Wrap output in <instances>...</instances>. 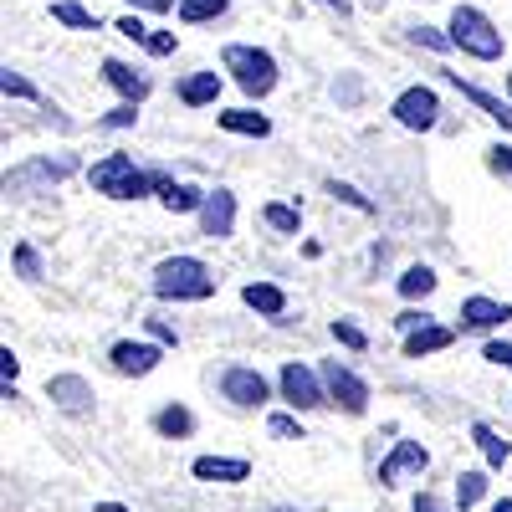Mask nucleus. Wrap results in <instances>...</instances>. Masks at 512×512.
<instances>
[{"label": "nucleus", "instance_id": "nucleus-16", "mask_svg": "<svg viewBox=\"0 0 512 512\" xmlns=\"http://www.w3.org/2000/svg\"><path fill=\"white\" fill-rule=\"evenodd\" d=\"M195 482H246L251 477V461L246 456H195Z\"/></svg>", "mask_w": 512, "mask_h": 512}, {"label": "nucleus", "instance_id": "nucleus-20", "mask_svg": "<svg viewBox=\"0 0 512 512\" xmlns=\"http://www.w3.org/2000/svg\"><path fill=\"white\" fill-rule=\"evenodd\" d=\"M241 303H246L251 313H262V318H282V313H287V292H282L277 282H246V287H241Z\"/></svg>", "mask_w": 512, "mask_h": 512}, {"label": "nucleus", "instance_id": "nucleus-2", "mask_svg": "<svg viewBox=\"0 0 512 512\" xmlns=\"http://www.w3.org/2000/svg\"><path fill=\"white\" fill-rule=\"evenodd\" d=\"M88 185H93L98 195H108V200H139V195L154 190L149 169H139L134 154H103V159L88 169Z\"/></svg>", "mask_w": 512, "mask_h": 512}, {"label": "nucleus", "instance_id": "nucleus-41", "mask_svg": "<svg viewBox=\"0 0 512 512\" xmlns=\"http://www.w3.org/2000/svg\"><path fill=\"white\" fill-rule=\"evenodd\" d=\"M118 31H123L128 41H139V47H144V36H149V26H144L139 16H123V21H118Z\"/></svg>", "mask_w": 512, "mask_h": 512}, {"label": "nucleus", "instance_id": "nucleus-9", "mask_svg": "<svg viewBox=\"0 0 512 512\" xmlns=\"http://www.w3.org/2000/svg\"><path fill=\"white\" fill-rule=\"evenodd\" d=\"M431 466V451L420 441H395V451L379 461V487H400V477H420Z\"/></svg>", "mask_w": 512, "mask_h": 512}, {"label": "nucleus", "instance_id": "nucleus-34", "mask_svg": "<svg viewBox=\"0 0 512 512\" xmlns=\"http://www.w3.org/2000/svg\"><path fill=\"white\" fill-rule=\"evenodd\" d=\"M0 93H6V98H26V103H36V98H41V93L31 88V82H26L21 72H11V67L0 72Z\"/></svg>", "mask_w": 512, "mask_h": 512}, {"label": "nucleus", "instance_id": "nucleus-12", "mask_svg": "<svg viewBox=\"0 0 512 512\" xmlns=\"http://www.w3.org/2000/svg\"><path fill=\"white\" fill-rule=\"evenodd\" d=\"M67 175H77V159L72 154H57V159H36V164H21V169H11L6 175V190H31V185H57V180H67Z\"/></svg>", "mask_w": 512, "mask_h": 512}, {"label": "nucleus", "instance_id": "nucleus-29", "mask_svg": "<svg viewBox=\"0 0 512 512\" xmlns=\"http://www.w3.org/2000/svg\"><path fill=\"white\" fill-rule=\"evenodd\" d=\"M216 16H226V0H180V21H185V26L216 21Z\"/></svg>", "mask_w": 512, "mask_h": 512}, {"label": "nucleus", "instance_id": "nucleus-8", "mask_svg": "<svg viewBox=\"0 0 512 512\" xmlns=\"http://www.w3.org/2000/svg\"><path fill=\"white\" fill-rule=\"evenodd\" d=\"M221 395L231 400V405H241V410H256V405H267V379L256 374L251 364H231L226 374H221Z\"/></svg>", "mask_w": 512, "mask_h": 512}, {"label": "nucleus", "instance_id": "nucleus-31", "mask_svg": "<svg viewBox=\"0 0 512 512\" xmlns=\"http://www.w3.org/2000/svg\"><path fill=\"white\" fill-rule=\"evenodd\" d=\"M333 338H338L344 349H354V354H364V349H369V333H364L359 323H349V318H333Z\"/></svg>", "mask_w": 512, "mask_h": 512}, {"label": "nucleus", "instance_id": "nucleus-49", "mask_svg": "<svg viewBox=\"0 0 512 512\" xmlns=\"http://www.w3.org/2000/svg\"><path fill=\"white\" fill-rule=\"evenodd\" d=\"M267 512H297V507H267Z\"/></svg>", "mask_w": 512, "mask_h": 512}, {"label": "nucleus", "instance_id": "nucleus-47", "mask_svg": "<svg viewBox=\"0 0 512 512\" xmlns=\"http://www.w3.org/2000/svg\"><path fill=\"white\" fill-rule=\"evenodd\" d=\"M93 512H128V507H123V502H98Z\"/></svg>", "mask_w": 512, "mask_h": 512}, {"label": "nucleus", "instance_id": "nucleus-35", "mask_svg": "<svg viewBox=\"0 0 512 512\" xmlns=\"http://www.w3.org/2000/svg\"><path fill=\"white\" fill-rule=\"evenodd\" d=\"M410 41H420V47H431V52H446V47H456V41H451V31L441 36L436 26H410Z\"/></svg>", "mask_w": 512, "mask_h": 512}, {"label": "nucleus", "instance_id": "nucleus-33", "mask_svg": "<svg viewBox=\"0 0 512 512\" xmlns=\"http://www.w3.org/2000/svg\"><path fill=\"white\" fill-rule=\"evenodd\" d=\"M267 431H272L277 441H308V436H303V420H297V410H292V415H272V420H267Z\"/></svg>", "mask_w": 512, "mask_h": 512}, {"label": "nucleus", "instance_id": "nucleus-36", "mask_svg": "<svg viewBox=\"0 0 512 512\" xmlns=\"http://www.w3.org/2000/svg\"><path fill=\"white\" fill-rule=\"evenodd\" d=\"M16 374H21V359H16L11 349H0V390H6V400H11V390H16Z\"/></svg>", "mask_w": 512, "mask_h": 512}, {"label": "nucleus", "instance_id": "nucleus-30", "mask_svg": "<svg viewBox=\"0 0 512 512\" xmlns=\"http://www.w3.org/2000/svg\"><path fill=\"white\" fill-rule=\"evenodd\" d=\"M11 262H16V277H21V282H41V256H36L31 241H16Z\"/></svg>", "mask_w": 512, "mask_h": 512}, {"label": "nucleus", "instance_id": "nucleus-6", "mask_svg": "<svg viewBox=\"0 0 512 512\" xmlns=\"http://www.w3.org/2000/svg\"><path fill=\"white\" fill-rule=\"evenodd\" d=\"M323 390H328V405H338V410H344V415H364L369 410V384L354 374V369H344V364H338V359H328L323 369Z\"/></svg>", "mask_w": 512, "mask_h": 512}, {"label": "nucleus", "instance_id": "nucleus-21", "mask_svg": "<svg viewBox=\"0 0 512 512\" xmlns=\"http://www.w3.org/2000/svg\"><path fill=\"white\" fill-rule=\"evenodd\" d=\"M472 446L482 451V461L492 466V472H502V466L512 461V441H507V436H497L487 420H477V425H472Z\"/></svg>", "mask_w": 512, "mask_h": 512}, {"label": "nucleus", "instance_id": "nucleus-28", "mask_svg": "<svg viewBox=\"0 0 512 512\" xmlns=\"http://www.w3.org/2000/svg\"><path fill=\"white\" fill-rule=\"evenodd\" d=\"M262 216H267V226L282 231V236H297V226H303V210H297V205H282V200H272Z\"/></svg>", "mask_w": 512, "mask_h": 512}, {"label": "nucleus", "instance_id": "nucleus-24", "mask_svg": "<svg viewBox=\"0 0 512 512\" xmlns=\"http://www.w3.org/2000/svg\"><path fill=\"white\" fill-rule=\"evenodd\" d=\"M154 431H159L164 441H185V436L195 431V415H190L185 405H164V410L154 415Z\"/></svg>", "mask_w": 512, "mask_h": 512}, {"label": "nucleus", "instance_id": "nucleus-10", "mask_svg": "<svg viewBox=\"0 0 512 512\" xmlns=\"http://www.w3.org/2000/svg\"><path fill=\"white\" fill-rule=\"evenodd\" d=\"M47 395H52V405H57L62 415H72V420L93 415V384L82 379V374H52V379H47Z\"/></svg>", "mask_w": 512, "mask_h": 512}, {"label": "nucleus", "instance_id": "nucleus-1", "mask_svg": "<svg viewBox=\"0 0 512 512\" xmlns=\"http://www.w3.org/2000/svg\"><path fill=\"white\" fill-rule=\"evenodd\" d=\"M210 292H216V272L200 256H164L154 267V297L164 303H205Z\"/></svg>", "mask_w": 512, "mask_h": 512}, {"label": "nucleus", "instance_id": "nucleus-15", "mask_svg": "<svg viewBox=\"0 0 512 512\" xmlns=\"http://www.w3.org/2000/svg\"><path fill=\"white\" fill-rule=\"evenodd\" d=\"M512 318V303H497V297H466L461 303V333H492Z\"/></svg>", "mask_w": 512, "mask_h": 512}, {"label": "nucleus", "instance_id": "nucleus-4", "mask_svg": "<svg viewBox=\"0 0 512 512\" xmlns=\"http://www.w3.org/2000/svg\"><path fill=\"white\" fill-rule=\"evenodd\" d=\"M226 72L236 77V88L246 98H267L277 88V57L262 52V47H226Z\"/></svg>", "mask_w": 512, "mask_h": 512}, {"label": "nucleus", "instance_id": "nucleus-27", "mask_svg": "<svg viewBox=\"0 0 512 512\" xmlns=\"http://www.w3.org/2000/svg\"><path fill=\"white\" fill-rule=\"evenodd\" d=\"M487 497V472H461L456 477V507L466 512V507H477Z\"/></svg>", "mask_w": 512, "mask_h": 512}, {"label": "nucleus", "instance_id": "nucleus-3", "mask_svg": "<svg viewBox=\"0 0 512 512\" xmlns=\"http://www.w3.org/2000/svg\"><path fill=\"white\" fill-rule=\"evenodd\" d=\"M451 41H456L466 57H477V62H497L502 47H507L497 21L487 11H477V6H456L451 11Z\"/></svg>", "mask_w": 512, "mask_h": 512}, {"label": "nucleus", "instance_id": "nucleus-17", "mask_svg": "<svg viewBox=\"0 0 512 512\" xmlns=\"http://www.w3.org/2000/svg\"><path fill=\"white\" fill-rule=\"evenodd\" d=\"M103 82H108V88H118L128 103H144V98H149V77H144L134 62L108 57V62H103Z\"/></svg>", "mask_w": 512, "mask_h": 512}, {"label": "nucleus", "instance_id": "nucleus-40", "mask_svg": "<svg viewBox=\"0 0 512 512\" xmlns=\"http://www.w3.org/2000/svg\"><path fill=\"white\" fill-rule=\"evenodd\" d=\"M487 164L497 169V175L512 180V144H492V149H487Z\"/></svg>", "mask_w": 512, "mask_h": 512}, {"label": "nucleus", "instance_id": "nucleus-25", "mask_svg": "<svg viewBox=\"0 0 512 512\" xmlns=\"http://www.w3.org/2000/svg\"><path fill=\"white\" fill-rule=\"evenodd\" d=\"M52 21H62V26H72V31H98V26H103L88 6H77V0H57V6H52Z\"/></svg>", "mask_w": 512, "mask_h": 512}, {"label": "nucleus", "instance_id": "nucleus-37", "mask_svg": "<svg viewBox=\"0 0 512 512\" xmlns=\"http://www.w3.org/2000/svg\"><path fill=\"white\" fill-rule=\"evenodd\" d=\"M134 108H139V103H128V98H123V103L103 118V128H134V123H139V113H134Z\"/></svg>", "mask_w": 512, "mask_h": 512}, {"label": "nucleus", "instance_id": "nucleus-23", "mask_svg": "<svg viewBox=\"0 0 512 512\" xmlns=\"http://www.w3.org/2000/svg\"><path fill=\"white\" fill-rule=\"evenodd\" d=\"M221 128H226V134H246V139H267L272 118L256 113V108H231V113H221Z\"/></svg>", "mask_w": 512, "mask_h": 512}, {"label": "nucleus", "instance_id": "nucleus-14", "mask_svg": "<svg viewBox=\"0 0 512 512\" xmlns=\"http://www.w3.org/2000/svg\"><path fill=\"white\" fill-rule=\"evenodd\" d=\"M149 180H154V195H159V205L169 210V216H190V210H200L205 195H210V190H195V185H185V180L159 175V169H149Z\"/></svg>", "mask_w": 512, "mask_h": 512}, {"label": "nucleus", "instance_id": "nucleus-45", "mask_svg": "<svg viewBox=\"0 0 512 512\" xmlns=\"http://www.w3.org/2000/svg\"><path fill=\"white\" fill-rule=\"evenodd\" d=\"M415 512H446V507H441L431 492H420V497H415Z\"/></svg>", "mask_w": 512, "mask_h": 512}, {"label": "nucleus", "instance_id": "nucleus-32", "mask_svg": "<svg viewBox=\"0 0 512 512\" xmlns=\"http://www.w3.org/2000/svg\"><path fill=\"white\" fill-rule=\"evenodd\" d=\"M328 195H333V200H344V205H354V210H364V216H374V200H369L364 190L344 185V180H328Z\"/></svg>", "mask_w": 512, "mask_h": 512}, {"label": "nucleus", "instance_id": "nucleus-42", "mask_svg": "<svg viewBox=\"0 0 512 512\" xmlns=\"http://www.w3.org/2000/svg\"><path fill=\"white\" fill-rule=\"evenodd\" d=\"M149 333L159 338L164 349H175V344H180V338H175V328H169V323H159V318H149Z\"/></svg>", "mask_w": 512, "mask_h": 512}, {"label": "nucleus", "instance_id": "nucleus-50", "mask_svg": "<svg viewBox=\"0 0 512 512\" xmlns=\"http://www.w3.org/2000/svg\"><path fill=\"white\" fill-rule=\"evenodd\" d=\"M507 98H512V72H507Z\"/></svg>", "mask_w": 512, "mask_h": 512}, {"label": "nucleus", "instance_id": "nucleus-26", "mask_svg": "<svg viewBox=\"0 0 512 512\" xmlns=\"http://www.w3.org/2000/svg\"><path fill=\"white\" fill-rule=\"evenodd\" d=\"M395 287H400V297H410V303H415V297H431L436 292V272L431 267H405V277Z\"/></svg>", "mask_w": 512, "mask_h": 512}, {"label": "nucleus", "instance_id": "nucleus-38", "mask_svg": "<svg viewBox=\"0 0 512 512\" xmlns=\"http://www.w3.org/2000/svg\"><path fill=\"white\" fill-rule=\"evenodd\" d=\"M482 359H487V364H497V369H512V344L492 338V344H482Z\"/></svg>", "mask_w": 512, "mask_h": 512}, {"label": "nucleus", "instance_id": "nucleus-5", "mask_svg": "<svg viewBox=\"0 0 512 512\" xmlns=\"http://www.w3.org/2000/svg\"><path fill=\"white\" fill-rule=\"evenodd\" d=\"M277 384H282V400H287L292 410H318V405H328L323 374H313L303 359H287L282 374H277Z\"/></svg>", "mask_w": 512, "mask_h": 512}, {"label": "nucleus", "instance_id": "nucleus-19", "mask_svg": "<svg viewBox=\"0 0 512 512\" xmlns=\"http://www.w3.org/2000/svg\"><path fill=\"white\" fill-rule=\"evenodd\" d=\"M446 82H451V88L466 98V103H477L487 118H497L502 128H507V134H512V103H502V98H492V93H482V88H472V82H461V72H441Z\"/></svg>", "mask_w": 512, "mask_h": 512}, {"label": "nucleus", "instance_id": "nucleus-18", "mask_svg": "<svg viewBox=\"0 0 512 512\" xmlns=\"http://www.w3.org/2000/svg\"><path fill=\"white\" fill-rule=\"evenodd\" d=\"M456 344V333L446 328V323H420V328H410L405 333V359H425V354H441V349H451Z\"/></svg>", "mask_w": 512, "mask_h": 512}, {"label": "nucleus", "instance_id": "nucleus-43", "mask_svg": "<svg viewBox=\"0 0 512 512\" xmlns=\"http://www.w3.org/2000/svg\"><path fill=\"white\" fill-rule=\"evenodd\" d=\"M134 11H154V16H164V11H175V0H128Z\"/></svg>", "mask_w": 512, "mask_h": 512}, {"label": "nucleus", "instance_id": "nucleus-46", "mask_svg": "<svg viewBox=\"0 0 512 512\" xmlns=\"http://www.w3.org/2000/svg\"><path fill=\"white\" fill-rule=\"evenodd\" d=\"M318 6H328V11H338V16H349V11H354L349 0H318Z\"/></svg>", "mask_w": 512, "mask_h": 512}, {"label": "nucleus", "instance_id": "nucleus-13", "mask_svg": "<svg viewBox=\"0 0 512 512\" xmlns=\"http://www.w3.org/2000/svg\"><path fill=\"white\" fill-rule=\"evenodd\" d=\"M195 216H200V236L226 241V236L236 231V195H231V190H210Z\"/></svg>", "mask_w": 512, "mask_h": 512}, {"label": "nucleus", "instance_id": "nucleus-39", "mask_svg": "<svg viewBox=\"0 0 512 512\" xmlns=\"http://www.w3.org/2000/svg\"><path fill=\"white\" fill-rule=\"evenodd\" d=\"M144 47H149L154 57H169V52L180 47V41H175V31H149V36H144Z\"/></svg>", "mask_w": 512, "mask_h": 512}, {"label": "nucleus", "instance_id": "nucleus-7", "mask_svg": "<svg viewBox=\"0 0 512 512\" xmlns=\"http://www.w3.org/2000/svg\"><path fill=\"white\" fill-rule=\"evenodd\" d=\"M390 113H395L400 128H410V134H425V128H436V118H441V98H436L431 88H405Z\"/></svg>", "mask_w": 512, "mask_h": 512}, {"label": "nucleus", "instance_id": "nucleus-22", "mask_svg": "<svg viewBox=\"0 0 512 512\" xmlns=\"http://www.w3.org/2000/svg\"><path fill=\"white\" fill-rule=\"evenodd\" d=\"M221 98V72H190L180 82V103L185 108H205V103H216Z\"/></svg>", "mask_w": 512, "mask_h": 512}, {"label": "nucleus", "instance_id": "nucleus-11", "mask_svg": "<svg viewBox=\"0 0 512 512\" xmlns=\"http://www.w3.org/2000/svg\"><path fill=\"white\" fill-rule=\"evenodd\" d=\"M159 359H164V344H134V338H118V344L108 349V364H113V374H154L159 369Z\"/></svg>", "mask_w": 512, "mask_h": 512}, {"label": "nucleus", "instance_id": "nucleus-48", "mask_svg": "<svg viewBox=\"0 0 512 512\" xmlns=\"http://www.w3.org/2000/svg\"><path fill=\"white\" fill-rule=\"evenodd\" d=\"M492 512H512V497H502V502H492Z\"/></svg>", "mask_w": 512, "mask_h": 512}, {"label": "nucleus", "instance_id": "nucleus-44", "mask_svg": "<svg viewBox=\"0 0 512 512\" xmlns=\"http://www.w3.org/2000/svg\"><path fill=\"white\" fill-rule=\"evenodd\" d=\"M420 323H431V313H415V308H410V313H400V318H395V328H400V333H410V328H420Z\"/></svg>", "mask_w": 512, "mask_h": 512}]
</instances>
